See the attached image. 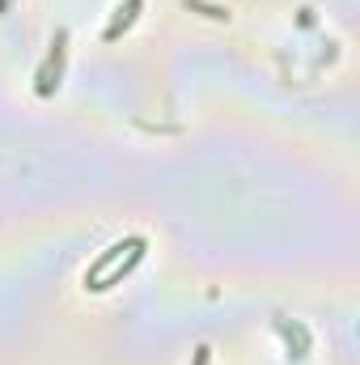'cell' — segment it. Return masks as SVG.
I'll return each instance as SVG.
<instances>
[{
  "instance_id": "obj_1",
  "label": "cell",
  "mask_w": 360,
  "mask_h": 365,
  "mask_svg": "<svg viewBox=\"0 0 360 365\" xmlns=\"http://www.w3.org/2000/svg\"><path fill=\"white\" fill-rule=\"evenodd\" d=\"M64 56H68V30H60L55 34V43H51V56H47V64L38 68V93L47 98V93L60 86V73H64Z\"/></svg>"
},
{
  "instance_id": "obj_2",
  "label": "cell",
  "mask_w": 360,
  "mask_h": 365,
  "mask_svg": "<svg viewBox=\"0 0 360 365\" xmlns=\"http://www.w3.org/2000/svg\"><path fill=\"white\" fill-rule=\"evenodd\" d=\"M132 247H136V238H123V242L106 247V251H102V255L93 259L90 268H85V284H90V280H97V276L106 272V268H115V264H119V255H123V251H132Z\"/></svg>"
},
{
  "instance_id": "obj_3",
  "label": "cell",
  "mask_w": 360,
  "mask_h": 365,
  "mask_svg": "<svg viewBox=\"0 0 360 365\" xmlns=\"http://www.w3.org/2000/svg\"><path fill=\"white\" fill-rule=\"evenodd\" d=\"M140 9H144V0H127V4L119 9V17L106 26V34H102V38H106V43H115V38H119V34H123V30L136 21V13H140Z\"/></svg>"
},
{
  "instance_id": "obj_4",
  "label": "cell",
  "mask_w": 360,
  "mask_h": 365,
  "mask_svg": "<svg viewBox=\"0 0 360 365\" xmlns=\"http://www.w3.org/2000/svg\"><path fill=\"white\" fill-rule=\"evenodd\" d=\"M182 4L203 13V17H212V21H229V9H221V4H203V0H182Z\"/></svg>"
},
{
  "instance_id": "obj_5",
  "label": "cell",
  "mask_w": 360,
  "mask_h": 365,
  "mask_svg": "<svg viewBox=\"0 0 360 365\" xmlns=\"http://www.w3.org/2000/svg\"><path fill=\"white\" fill-rule=\"evenodd\" d=\"M195 365H208V349H199V357H195Z\"/></svg>"
},
{
  "instance_id": "obj_6",
  "label": "cell",
  "mask_w": 360,
  "mask_h": 365,
  "mask_svg": "<svg viewBox=\"0 0 360 365\" xmlns=\"http://www.w3.org/2000/svg\"><path fill=\"white\" fill-rule=\"evenodd\" d=\"M4 9H9V0H0V13H4Z\"/></svg>"
}]
</instances>
